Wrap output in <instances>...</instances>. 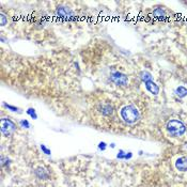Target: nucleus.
Returning a JSON list of instances; mask_svg holds the SVG:
<instances>
[{
  "mask_svg": "<svg viewBox=\"0 0 187 187\" xmlns=\"http://www.w3.org/2000/svg\"><path fill=\"white\" fill-rule=\"evenodd\" d=\"M121 118L127 124H134L140 119V112L134 105H126L120 111Z\"/></svg>",
  "mask_w": 187,
  "mask_h": 187,
  "instance_id": "nucleus-1",
  "label": "nucleus"
},
{
  "mask_svg": "<svg viewBox=\"0 0 187 187\" xmlns=\"http://www.w3.org/2000/svg\"><path fill=\"white\" fill-rule=\"evenodd\" d=\"M166 128L168 134L170 135L171 137H181L186 131L185 124H184L181 120H178V119H173L167 122Z\"/></svg>",
  "mask_w": 187,
  "mask_h": 187,
  "instance_id": "nucleus-2",
  "label": "nucleus"
},
{
  "mask_svg": "<svg viewBox=\"0 0 187 187\" xmlns=\"http://www.w3.org/2000/svg\"><path fill=\"white\" fill-rule=\"evenodd\" d=\"M0 131H1L2 135H4V136H12L15 133V131H16V125H15V123L12 120L7 118H2L1 123H0Z\"/></svg>",
  "mask_w": 187,
  "mask_h": 187,
  "instance_id": "nucleus-3",
  "label": "nucleus"
},
{
  "mask_svg": "<svg viewBox=\"0 0 187 187\" xmlns=\"http://www.w3.org/2000/svg\"><path fill=\"white\" fill-rule=\"evenodd\" d=\"M110 79L113 84H116L117 86H125L128 82V78L125 74L121 73L119 71H114L110 73Z\"/></svg>",
  "mask_w": 187,
  "mask_h": 187,
  "instance_id": "nucleus-4",
  "label": "nucleus"
},
{
  "mask_svg": "<svg viewBox=\"0 0 187 187\" xmlns=\"http://www.w3.org/2000/svg\"><path fill=\"white\" fill-rule=\"evenodd\" d=\"M56 14L59 18L63 19V21H73L75 18V14L71 11L70 9H67L65 7H58L56 10Z\"/></svg>",
  "mask_w": 187,
  "mask_h": 187,
  "instance_id": "nucleus-5",
  "label": "nucleus"
},
{
  "mask_svg": "<svg viewBox=\"0 0 187 187\" xmlns=\"http://www.w3.org/2000/svg\"><path fill=\"white\" fill-rule=\"evenodd\" d=\"M175 168L178 169L179 171H182V172L187 171V157L185 156L179 157L175 161Z\"/></svg>",
  "mask_w": 187,
  "mask_h": 187,
  "instance_id": "nucleus-6",
  "label": "nucleus"
},
{
  "mask_svg": "<svg viewBox=\"0 0 187 187\" xmlns=\"http://www.w3.org/2000/svg\"><path fill=\"white\" fill-rule=\"evenodd\" d=\"M144 84H146V89L148 90V91L151 94H153V95H157V94L159 93L158 86H157V84L153 80L148 81V82H144Z\"/></svg>",
  "mask_w": 187,
  "mask_h": 187,
  "instance_id": "nucleus-7",
  "label": "nucleus"
},
{
  "mask_svg": "<svg viewBox=\"0 0 187 187\" xmlns=\"http://www.w3.org/2000/svg\"><path fill=\"white\" fill-rule=\"evenodd\" d=\"M99 111H101L102 114H104V116H110L112 112H113V108H112L110 104H104L101 106Z\"/></svg>",
  "mask_w": 187,
  "mask_h": 187,
  "instance_id": "nucleus-8",
  "label": "nucleus"
},
{
  "mask_svg": "<svg viewBox=\"0 0 187 187\" xmlns=\"http://www.w3.org/2000/svg\"><path fill=\"white\" fill-rule=\"evenodd\" d=\"M153 15L157 19H159V21H164L165 17H166V13H165V11L161 7H156L153 11Z\"/></svg>",
  "mask_w": 187,
  "mask_h": 187,
  "instance_id": "nucleus-9",
  "label": "nucleus"
},
{
  "mask_svg": "<svg viewBox=\"0 0 187 187\" xmlns=\"http://www.w3.org/2000/svg\"><path fill=\"white\" fill-rule=\"evenodd\" d=\"M139 77H140V79L143 82H148V81L153 80L152 74L150 73V72H148V71H142V72H140V74H139Z\"/></svg>",
  "mask_w": 187,
  "mask_h": 187,
  "instance_id": "nucleus-10",
  "label": "nucleus"
},
{
  "mask_svg": "<svg viewBox=\"0 0 187 187\" xmlns=\"http://www.w3.org/2000/svg\"><path fill=\"white\" fill-rule=\"evenodd\" d=\"M36 174L39 179H43V180H47L49 178L48 172L45 170L44 168H37L36 170Z\"/></svg>",
  "mask_w": 187,
  "mask_h": 187,
  "instance_id": "nucleus-11",
  "label": "nucleus"
},
{
  "mask_svg": "<svg viewBox=\"0 0 187 187\" xmlns=\"http://www.w3.org/2000/svg\"><path fill=\"white\" fill-rule=\"evenodd\" d=\"M175 94L179 97H182V98H183V97H185L187 95V89L183 86H180L175 90Z\"/></svg>",
  "mask_w": 187,
  "mask_h": 187,
  "instance_id": "nucleus-12",
  "label": "nucleus"
},
{
  "mask_svg": "<svg viewBox=\"0 0 187 187\" xmlns=\"http://www.w3.org/2000/svg\"><path fill=\"white\" fill-rule=\"evenodd\" d=\"M26 112H27V114H29V116L31 117V118L33 119V120H36L37 119V114H36V109H34V108H28Z\"/></svg>",
  "mask_w": 187,
  "mask_h": 187,
  "instance_id": "nucleus-13",
  "label": "nucleus"
},
{
  "mask_svg": "<svg viewBox=\"0 0 187 187\" xmlns=\"http://www.w3.org/2000/svg\"><path fill=\"white\" fill-rule=\"evenodd\" d=\"M3 106L6 107L7 109H9L10 111H13V112H21V111H19V109L17 108V107H15V106H12V105H9V104H6V103H3Z\"/></svg>",
  "mask_w": 187,
  "mask_h": 187,
  "instance_id": "nucleus-14",
  "label": "nucleus"
},
{
  "mask_svg": "<svg viewBox=\"0 0 187 187\" xmlns=\"http://www.w3.org/2000/svg\"><path fill=\"white\" fill-rule=\"evenodd\" d=\"M19 124H21V126H22V127H24V128H29V127H30L29 122L27 121L26 119H22V120H21V122H19Z\"/></svg>",
  "mask_w": 187,
  "mask_h": 187,
  "instance_id": "nucleus-15",
  "label": "nucleus"
},
{
  "mask_svg": "<svg viewBox=\"0 0 187 187\" xmlns=\"http://www.w3.org/2000/svg\"><path fill=\"white\" fill-rule=\"evenodd\" d=\"M41 150H42V151L44 152L45 154H46V155H50V154H51L50 150H48V149H47L46 146H44V144H41Z\"/></svg>",
  "mask_w": 187,
  "mask_h": 187,
  "instance_id": "nucleus-16",
  "label": "nucleus"
},
{
  "mask_svg": "<svg viewBox=\"0 0 187 187\" xmlns=\"http://www.w3.org/2000/svg\"><path fill=\"white\" fill-rule=\"evenodd\" d=\"M0 21H1V26H4V25H6L7 22V19L6 15H4V14L0 15Z\"/></svg>",
  "mask_w": 187,
  "mask_h": 187,
  "instance_id": "nucleus-17",
  "label": "nucleus"
},
{
  "mask_svg": "<svg viewBox=\"0 0 187 187\" xmlns=\"http://www.w3.org/2000/svg\"><path fill=\"white\" fill-rule=\"evenodd\" d=\"M106 143H105L104 141H102V142H99L98 143V149L99 150H102V151H105V150H106Z\"/></svg>",
  "mask_w": 187,
  "mask_h": 187,
  "instance_id": "nucleus-18",
  "label": "nucleus"
},
{
  "mask_svg": "<svg viewBox=\"0 0 187 187\" xmlns=\"http://www.w3.org/2000/svg\"><path fill=\"white\" fill-rule=\"evenodd\" d=\"M117 157H118V158H120V159H124V158H125V153H124V151H122V150H121V151L119 152L118 155H117Z\"/></svg>",
  "mask_w": 187,
  "mask_h": 187,
  "instance_id": "nucleus-19",
  "label": "nucleus"
},
{
  "mask_svg": "<svg viewBox=\"0 0 187 187\" xmlns=\"http://www.w3.org/2000/svg\"><path fill=\"white\" fill-rule=\"evenodd\" d=\"M132 156H133V154H132V153L125 154V158H124V159H129V158H132Z\"/></svg>",
  "mask_w": 187,
  "mask_h": 187,
  "instance_id": "nucleus-20",
  "label": "nucleus"
}]
</instances>
